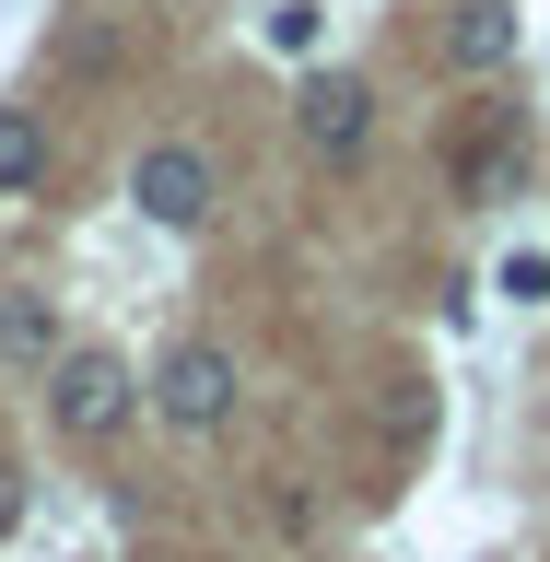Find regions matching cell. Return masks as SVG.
Here are the masks:
<instances>
[{
	"instance_id": "obj_11",
	"label": "cell",
	"mask_w": 550,
	"mask_h": 562,
	"mask_svg": "<svg viewBox=\"0 0 550 562\" xmlns=\"http://www.w3.org/2000/svg\"><path fill=\"white\" fill-rule=\"evenodd\" d=\"M12 516H24V492H12V469H0V527H12Z\"/></svg>"
},
{
	"instance_id": "obj_8",
	"label": "cell",
	"mask_w": 550,
	"mask_h": 562,
	"mask_svg": "<svg viewBox=\"0 0 550 562\" xmlns=\"http://www.w3.org/2000/svg\"><path fill=\"white\" fill-rule=\"evenodd\" d=\"M516 140H469V165H457V188H469V200H516Z\"/></svg>"
},
{
	"instance_id": "obj_1",
	"label": "cell",
	"mask_w": 550,
	"mask_h": 562,
	"mask_svg": "<svg viewBox=\"0 0 550 562\" xmlns=\"http://www.w3.org/2000/svg\"><path fill=\"white\" fill-rule=\"evenodd\" d=\"M130 363H117V351H59V363H47V422H59L70 446H105V434H117V422H130Z\"/></svg>"
},
{
	"instance_id": "obj_7",
	"label": "cell",
	"mask_w": 550,
	"mask_h": 562,
	"mask_svg": "<svg viewBox=\"0 0 550 562\" xmlns=\"http://www.w3.org/2000/svg\"><path fill=\"white\" fill-rule=\"evenodd\" d=\"M35 176H47V117L0 105V200H12V188H35Z\"/></svg>"
},
{
	"instance_id": "obj_5",
	"label": "cell",
	"mask_w": 550,
	"mask_h": 562,
	"mask_svg": "<svg viewBox=\"0 0 550 562\" xmlns=\"http://www.w3.org/2000/svg\"><path fill=\"white\" fill-rule=\"evenodd\" d=\"M446 59L457 70H504L516 59V12H504V0H469V12L446 24Z\"/></svg>"
},
{
	"instance_id": "obj_6",
	"label": "cell",
	"mask_w": 550,
	"mask_h": 562,
	"mask_svg": "<svg viewBox=\"0 0 550 562\" xmlns=\"http://www.w3.org/2000/svg\"><path fill=\"white\" fill-rule=\"evenodd\" d=\"M47 351H59L47 293H0V363H47Z\"/></svg>"
},
{
	"instance_id": "obj_4",
	"label": "cell",
	"mask_w": 550,
	"mask_h": 562,
	"mask_svg": "<svg viewBox=\"0 0 550 562\" xmlns=\"http://www.w3.org/2000/svg\"><path fill=\"white\" fill-rule=\"evenodd\" d=\"M153 398H165V422H188V434H211V422H235V351H165V375H153Z\"/></svg>"
},
{
	"instance_id": "obj_10",
	"label": "cell",
	"mask_w": 550,
	"mask_h": 562,
	"mask_svg": "<svg viewBox=\"0 0 550 562\" xmlns=\"http://www.w3.org/2000/svg\"><path fill=\"white\" fill-rule=\"evenodd\" d=\"M270 47H293V59H305V47H316V0H281V12H270Z\"/></svg>"
},
{
	"instance_id": "obj_9",
	"label": "cell",
	"mask_w": 550,
	"mask_h": 562,
	"mask_svg": "<svg viewBox=\"0 0 550 562\" xmlns=\"http://www.w3.org/2000/svg\"><path fill=\"white\" fill-rule=\"evenodd\" d=\"M504 293H516V305H550V246H516V258H504Z\"/></svg>"
},
{
	"instance_id": "obj_2",
	"label": "cell",
	"mask_w": 550,
	"mask_h": 562,
	"mask_svg": "<svg viewBox=\"0 0 550 562\" xmlns=\"http://www.w3.org/2000/svg\"><path fill=\"white\" fill-rule=\"evenodd\" d=\"M293 130H305V153H328V165H351V153L375 140V94H363L351 70H316L305 94H293Z\"/></svg>"
},
{
	"instance_id": "obj_3",
	"label": "cell",
	"mask_w": 550,
	"mask_h": 562,
	"mask_svg": "<svg viewBox=\"0 0 550 562\" xmlns=\"http://www.w3.org/2000/svg\"><path fill=\"white\" fill-rule=\"evenodd\" d=\"M130 200L153 211L165 235H200V223H211V165L188 153V140H153V153H141V176H130Z\"/></svg>"
}]
</instances>
